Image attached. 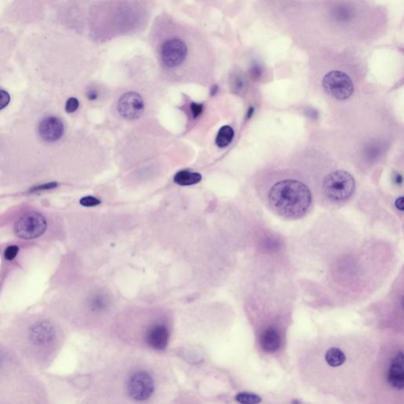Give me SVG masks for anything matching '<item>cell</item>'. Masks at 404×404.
I'll return each mask as SVG.
<instances>
[{
  "mask_svg": "<svg viewBox=\"0 0 404 404\" xmlns=\"http://www.w3.org/2000/svg\"><path fill=\"white\" fill-rule=\"evenodd\" d=\"M269 204L278 215L287 219H299L307 214L313 198L306 185L295 179L275 182L268 194Z\"/></svg>",
  "mask_w": 404,
  "mask_h": 404,
  "instance_id": "6da1fadb",
  "label": "cell"
},
{
  "mask_svg": "<svg viewBox=\"0 0 404 404\" xmlns=\"http://www.w3.org/2000/svg\"><path fill=\"white\" fill-rule=\"evenodd\" d=\"M355 190V180L345 170H335L325 176L323 192L330 202L340 204L352 198Z\"/></svg>",
  "mask_w": 404,
  "mask_h": 404,
  "instance_id": "7a4b0ae2",
  "label": "cell"
},
{
  "mask_svg": "<svg viewBox=\"0 0 404 404\" xmlns=\"http://www.w3.org/2000/svg\"><path fill=\"white\" fill-rule=\"evenodd\" d=\"M47 228L45 217L40 212H30L21 216L14 224V233L22 239H34L44 234Z\"/></svg>",
  "mask_w": 404,
  "mask_h": 404,
  "instance_id": "3957f363",
  "label": "cell"
},
{
  "mask_svg": "<svg viewBox=\"0 0 404 404\" xmlns=\"http://www.w3.org/2000/svg\"><path fill=\"white\" fill-rule=\"evenodd\" d=\"M127 390L132 400L137 402H145L154 393V379L147 371L133 372L127 381Z\"/></svg>",
  "mask_w": 404,
  "mask_h": 404,
  "instance_id": "277c9868",
  "label": "cell"
},
{
  "mask_svg": "<svg viewBox=\"0 0 404 404\" xmlns=\"http://www.w3.org/2000/svg\"><path fill=\"white\" fill-rule=\"evenodd\" d=\"M325 91L339 101L347 100L354 92L352 81L347 74L339 70L329 72L322 80Z\"/></svg>",
  "mask_w": 404,
  "mask_h": 404,
  "instance_id": "5b68a950",
  "label": "cell"
},
{
  "mask_svg": "<svg viewBox=\"0 0 404 404\" xmlns=\"http://www.w3.org/2000/svg\"><path fill=\"white\" fill-rule=\"evenodd\" d=\"M187 47L179 39H170L163 44L161 57L163 64L168 68L177 67L185 61Z\"/></svg>",
  "mask_w": 404,
  "mask_h": 404,
  "instance_id": "8992f818",
  "label": "cell"
},
{
  "mask_svg": "<svg viewBox=\"0 0 404 404\" xmlns=\"http://www.w3.org/2000/svg\"><path fill=\"white\" fill-rule=\"evenodd\" d=\"M145 109L142 97L135 92L127 93L122 96L118 103V111L125 119L129 120L141 117Z\"/></svg>",
  "mask_w": 404,
  "mask_h": 404,
  "instance_id": "52a82bcc",
  "label": "cell"
},
{
  "mask_svg": "<svg viewBox=\"0 0 404 404\" xmlns=\"http://www.w3.org/2000/svg\"><path fill=\"white\" fill-rule=\"evenodd\" d=\"M38 132L44 141L48 142L60 140L64 134V125L56 116H48L42 119L38 126Z\"/></svg>",
  "mask_w": 404,
  "mask_h": 404,
  "instance_id": "ba28073f",
  "label": "cell"
},
{
  "mask_svg": "<svg viewBox=\"0 0 404 404\" xmlns=\"http://www.w3.org/2000/svg\"><path fill=\"white\" fill-rule=\"evenodd\" d=\"M170 333L168 328L161 323L151 325L147 329L145 340L149 347L155 350H165L168 344Z\"/></svg>",
  "mask_w": 404,
  "mask_h": 404,
  "instance_id": "9c48e42d",
  "label": "cell"
},
{
  "mask_svg": "<svg viewBox=\"0 0 404 404\" xmlns=\"http://www.w3.org/2000/svg\"><path fill=\"white\" fill-rule=\"evenodd\" d=\"M404 353L400 351L391 361L388 368V384L397 390H402L404 386Z\"/></svg>",
  "mask_w": 404,
  "mask_h": 404,
  "instance_id": "30bf717a",
  "label": "cell"
},
{
  "mask_svg": "<svg viewBox=\"0 0 404 404\" xmlns=\"http://www.w3.org/2000/svg\"><path fill=\"white\" fill-rule=\"evenodd\" d=\"M55 338V329L49 322L42 321L33 326L30 330V339L36 345L51 343Z\"/></svg>",
  "mask_w": 404,
  "mask_h": 404,
  "instance_id": "8fae6325",
  "label": "cell"
},
{
  "mask_svg": "<svg viewBox=\"0 0 404 404\" xmlns=\"http://www.w3.org/2000/svg\"><path fill=\"white\" fill-rule=\"evenodd\" d=\"M260 344L266 352L273 353L277 351L281 345V337L277 329L273 326L266 328L260 337Z\"/></svg>",
  "mask_w": 404,
  "mask_h": 404,
  "instance_id": "7c38bea8",
  "label": "cell"
},
{
  "mask_svg": "<svg viewBox=\"0 0 404 404\" xmlns=\"http://www.w3.org/2000/svg\"><path fill=\"white\" fill-rule=\"evenodd\" d=\"M202 174L190 170H180L174 177V182L179 186H192L202 180Z\"/></svg>",
  "mask_w": 404,
  "mask_h": 404,
  "instance_id": "4fadbf2b",
  "label": "cell"
},
{
  "mask_svg": "<svg viewBox=\"0 0 404 404\" xmlns=\"http://www.w3.org/2000/svg\"><path fill=\"white\" fill-rule=\"evenodd\" d=\"M325 361L331 367H340L346 361L344 353L337 347H331L325 354Z\"/></svg>",
  "mask_w": 404,
  "mask_h": 404,
  "instance_id": "5bb4252c",
  "label": "cell"
},
{
  "mask_svg": "<svg viewBox=\"0 0 404 404\" xmlns=\"http://www.w3.org/2000/svg\"><path fill=\"white\" fill-rule=\"evenodd\" d=\"M234 138V131L230 126H224L220 128L216 136V144L219 148L228 146Z\"/></svg>",
  "mask_w": 404,
  "mask_h": 404,
  "instance_id": "9a60e30c",
  "label": "cell"
},
{
  "mask_svg": "<svg viewBox=\"0 0 404 404\" xmlns=\"http://www.w3.org/2000/svg\"><path fill=\"white\" fill-rule=\"evenodd\" d=\"M235 399L240 404H259L262 402L261 396L250 392H240Z\"/></svg>",
  "mask_w": 404,
  "mask_h": 404,
  "instance_id": "2e32d148",
  "label": "cell"
},
{
  "mask_svg": "<svg viewBox=\"0 0 404 404\" xmlns=\"http://www.w3.org/2000/svg\"><path fill=\"white\" fill-rule=\"evenodd\" d=\"M109 305V299L105 295H97L92 299L91 307L94 310H103Z\"/></svg>",
  "mask_w": 404,
  "mask_h": 404,
  "instance_id": "e0dca14e",
  "label": "cell"
},
{
  "mask_svg": "<svg viewBox=\"0 0 404 404\" xmlns=\"http://www.w3.org/2000/svg\"><path fill=\"white\" fill-rule=\"evenodd\" d=\"M101 202L98 198L93 196H86L81 198L80 204L85 207H95L101 204Z\"/></svg>",
  "mask_w": 404,
  "mask_h": 404,
  "instance_id": "ac0fdd59",
  "label": "cell"
},
{
  "mask_svg": "<svg viewBox=\"0 0 404 404\" xmlns=\"http://www.w3.org/2000/svg\"><path fill=\"white\" fill-rule=\"evenodd\" d=\"M78 107H79V101L74 97H71L67 101L65 107L66 111L68 113H73L74 111H77Z\"/></svg>",
  "mask_w": 404,
  "mask_h": 404,
  "instance_id": "d6986e66",
  "label": "cell"
},
{
  "mask_svg": "<svg viewBox=\"0 0 404 404\" xmlns=\"http://www.w3.org/2000/svg\"><path fill=\"white\" fill-rule=\"evenodd\" d=\"M18 251H19V248L17 246H8L4 252L5 259L7 261H12L16 257Z\"/></svg>",
  "mask_w": 404,
  "mask_h": 404,
  "instance_id": "ffe728a7",
  "label": "cell"
},
{
  "mask_svg": "<svg viewBox=\"0 0 404 404\" xmlns=\"http://www.w3.org/2000/svg\"><path fill=\"white\" fill-rule=\"evenodd\" d=\"M10 97L5 90H0V110L3 109L10 103Z\"/></svg>",
  "mask_w": 404,
  "mask_h": 404,
  "instance_id": "44dd1931",
  "label": "cell"
},
{
  "mask_svg": "<svg viewBox=\"0 0 404 404\" xmlns=\"http://www.w3.org/2000/svg\"><path fill=\"white\" fill-rule=\"evenodd\" d=\"M190 109L194 118H197L202 114L203 105L201 103H192L190 104Z\"/></svg>",
  "mask_w": 404,
  "mask_h": 404,
  "instance_id": "7402d4cb",
  "label": "cell"
},
{
  "mask_svg": "<svg viewBox=\"0 0 404 404\" xmlns=\"http://www.w3.org/2000/svg\"><path fill=\"white\" fill-rule=\"evenodd\" d=\"M234 89H236L237 91L241 92L242 89H245V85H246V81H244L243 78L241 77H236L234 80Z\"/></svg>",
  "mask_w": 404,
  "mask_h": 404,
  "instance_id": "603a6c76",
  "label": "cell"
},
{
  "mask_svg": "<svg viewBox=\"0 0 404 404\" xmlns=\"http://www.w3.org/2000/svg\"><path fill=\"white\" fill-rule=\"evenodd\" d=\"M57 186L58 184L56 182H49V183H47V184L41 185V186L34 187V188L31 190H32V191H37V190H50V189L55 188V187H56Z\"/></svg>",
  "mask_w": 404,
  "mask_h": 404,
  "instance_id": "cb8c5ba5",
  "label": "cell"
},
{
  "mask_svg": "<svg viewBox=\"0 0 404 404\" xmlns=\"http://www.w3.org/2000/svg\"><path fill=\"white\" fill-rule=\"evenodd\" d=\"M404 197L401 196L397 198L396 202H395V205H396V208L400 212H404Z\"/></svg>",
  "mask_w": 404,
  "mask_h": 404,
  "instance_id": "d4e9b609",
  "label": "cell"
},
{
  "mask_svg": "<svg viewBox=\"0 0 404 404\" xmlns=\"http://www.w3.org/2000/svg\"><path fill=\"white\" fill-rule=\"evenodd\" d=\"M97 92L95 91H90L89 93H88V98L89 100H91V101H94V100L97 99Z\"/></svg>",
  "mask_w": 404,
  "mask_h": 404,
  "instance_id": "484cf974",
  "label": "cell"
},
{
  "mask_svg": "<svg viewBox=\"0 0 404 404\" xmlns=\"http://www.w3.org/2000/svg\"><path fill=\"white\" fill-rule=\"evenodd\" d=\"M395 181H396V184L401 185L403 182L402 175L400 174H397L395 177Z\"/></svg>",
  "mask_w": 404,
  "mask_h": 404,
  "instance_id": "4316f807",
  "label": "cell"
},
{
  "mask_svg": "<svg viewBox=\"0 0 404 404\" xmlns=\"http://www.w3.org/2000/svg\"><path fill=\"white\" fill-rule=\"evenodd\" d=\"M253 112H254V108H253V107H251V108H250V111H249V112H248V117H250V116H251L252 115V114H253Z\"/></svg>",
  "mask_w": 404,
  "mask_h": 404,
  "instance_id": "83f0119b",
  "label": "cell"
}]
</instances>
